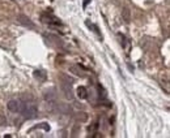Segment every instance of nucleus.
<instances>
[{
	"instance_id": "1",
	"label": "nucleus",
	"mask_w": 170,
	"mask_h": 138,
	"mask_svg": "<svg viewBox=\"0 0 170 138\" xmlns=\"http://www.w3.org/2000/svg\"><path fill=\"white\" fill-rule=\"evenodd\" d=\"M21 113L25 119L28 120H31L37 117L38 115V109H37V106L33 102H26V103H23V107H21Z\"/></svg>"
},
{
	"instance_id": "2",
	"label": "nucleus",
	"mask_w": 170,
	"mask_h": 138,
	"mask_svg": "<svg viewBox=\"0 0 170 138\" xmlns=\"http://www.w3.org/2000/svg\"><path fill=\"white\" fill-rule=\"evenodd\" d=\"M17 20H19V22H20L21 25L25 26V27H28V29H35V24L33 22V21L28 17V16H25V14H19Z\"/></svg>"
},
{
	"instance_id": "3",
	"label": "nucleus",
	"mask_w": 170,
	"mask_h": 138,
	"mask_svg": "<svg viewBox=\"0 0 170 138\" xmlns=\"http://www.w3.org/2000/svg\"><path fill=\"white\" fill-rule=\"evenodd\" d=\"M7 107L10 112H20L21 111V107H23V103H21L20 101H17V99H12V101H9Z\"/></svg>"
},
{
	"instance_id": "4",
	"label": "nucleus",
	"mask_w": 170,
	"mask_h": 138,
	"mask_svg": "<svg viewBox=\"0 0 170 138\" xmlns=\"http://www.w3.org/2000/svg\"><path fill=\"white\" fill-rule=\"evenodd\" d=\"M71 86H72V85L62 82V90L64 93V97L67 99H69V101H72V99H73V90H72V87H71Z\"/></svg>"
},
{
	"instance_id": "5",
	"label": "nucleus",
	"mask_w": 170,
	"mask_h": 138,
	"mask_svg": "<svg viewBox=\"0 0 170 138\" xmlns=\"http://www.w3.org/2000/svg\"><path fill=\"white\" fill-rule=\"evenodd\" d=\"M69 72L73 73L75 76H79V77H85V72H84V68L81 67L79 64H73L69 67Z\"/></svg>"
},
{
	"instance_id": "6",
	"label": "nucleus",
	"mask_w": 170,
	"mask_h": 138,
	"mask_svg": "<svg viewBox=\"0 0 170 138\" xmlns=\"http://www.w3.org/2000/svg\"><path fill=\"white\" fill-rule=\"evenodd\" d=\"M58 109L60 113H65V115H69L72 112V108H71L69 104H67V103H58Z\"/></svg>"
},
{
	"instance_id": "7",
	"label": "nucleus",
	"mask_w": 170,
	"mask_h": 138,
	"mask_svg": "<svg viewBox=\"0 0 170 138\" xmlns=\"http://www.w3.org/2000/svg\"><path fill=\"white\" fill-rule=\"evenodd\" d=\"M33 76H34L35 78H37L38 81H41V82H45L46 78H47V74H46L45 70H34Z\"/></svg>"
},
{
	"instance_id": "8",
	"label": "nucleus",
	"mask_w": 170,
	"mask_h": 138,
	"mask_svg": "<svg viewBox=\"0 0 170 138\" xmlns=\"http://www.w3.org/2000/svg\"><path fill=\"white\" fill-rule=\"evenodd\" d=\"M122 20L124 21V24H130L131 13H130V9L128 8H123V10H122Z\"/></svg>"
},
{
	"instance_id": "9",
	"label": "nucleus",
	"mask_w": 170,
	"mask_h": 138,
	"mask_svg": "<svg viewBox=\"0 0 170 138\" xmlns=\"http://www.w3.org/2000/svg\"><path fill=\"white\" fill-rule=\"evenodd\" d=\"M76 93H77V97L80 99H86L88 98V93H86V89L84 86H79L77 90H76Z\"/></svg>"
},
{
	"instance_id": "10",
	"label": "nucleus",
	"mask_w": 170,
	"mask_h": 138,
	"mask_svg": "<svg viewBox=\"0 0 170 138\" xmlns=\"http://www.w3.org/2000/svg\"><path fill=\"white\" fill-rule=\"evenodd\" d=\"M75 120L76 121H80V123H85V121L88 120V113H85V112H77L75 115Z\"/></svg>"
},
{
	"instance_id": "11",
	"label": "nucleus",
	"mask_w": 170,
	"mask_h": 138,
	"mask_svg": "<svg viewBox=\"0 0 170 138\" xmlns=\"http://www.w3.org/2000/svg\"><path fill=\"white\" fill-rule=\"evenodd\" d=\"M60 80H62V82H65V84H69V85H72L73 84V80L72 78H69L68 76H65V74H60Z\"/></svg>"
},
{
	"instance_id": "12",
	"label": "nucleus",
	"mask_w": 170,
	"mask_h": 138,
	"mask_svg": "<svg viewBox=\"0 0 170 138\" xmlns=\"http://www.w3.org/2000/svg\"><path fill=\"white\" fill-rule=\"evenodd\" d=\"M118 38H119V43L122 45V47H124V46H126V37L119 33V34H118Z\"/></svg>"
},
{
	"instance_id": "13",
	"label": "nucleus",
	"mask_w": 170,
	"mask_h": 138,
	"mask_svg": "<svg viewBox=\"0 0 170 138\" xmlns=\"http://www.w3.org/2000/svg\"><path fill=\"white\" fill-rule=\"evenodd\" d=\"M0 125H5V120L3 116H0Z\"/></svg>"
}]
</instances>
